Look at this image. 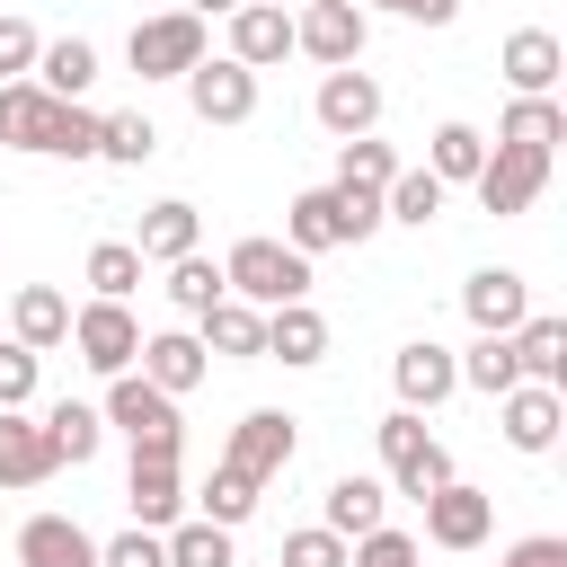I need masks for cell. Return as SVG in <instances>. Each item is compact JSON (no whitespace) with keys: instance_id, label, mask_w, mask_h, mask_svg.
Segmentation results:
<instances>
[{"instance_id":"5","label":"cell","mask_w":567,"mask_h":567,"mask_svg":"<svg viewBox=\"0 0 567 567\" xmlns=\"http://www.w3.org/2000/svg\"><path fill=\"white\" fill-rule=\"evenodd\" d=\"M124 62H133L142 80H186V71L204 62V18H186V9L133 18V35H124Z\"/></svg>"},{"instance_id":"40","label":"cell","mask_w":567,"mask_h":567,"mask_svg":"<svg viewBox=\"0 0 567 567\" xmlns=\"http://www.w3.org/2000/svg\"><path fill=\"white\" fill-rule=\"evenodd\" d=\"M452 363H461V381H470V390H487V399H505V390L523 381V372H514V346H505V337H478V346H470V354H452Z\"/></svg>"},{"instance_id":"15","label":"cell","mask_w":567,"mask_h":567,"mask_svg":"<svg viewBox=\"0 0 567 567\" xmlns=\"http://www.w3.org/2000/svg\"><path fill=\"white\" fill-rule=\"evenodd\" d=\"M496 71L514 80V97H549L558 71H567V44H558L549 27H514V35L496 44Z\"/></svg>"},{"instance_id":"43","label":"cell","mask_w":567,"mask_h":567,"mask_svg":"<svg viewBox=\"0 0 567 567\" xmlns=\"http://www.w3.org/2000/svg\"><path fill=\"white\" fill-rule=\"evenodd\" d=\"M275 567H346V540L319 532V523H310V532H284V558H275Z\"/></svg>"},{"instance_id":"17","label":"cell","mask_w":567,"mask_h":567,"mask_svg":"<svg viewBox=\"0 0 567 567\" xmlns=\"http://www.w3.org/2000/svg\"><path fill=\"white\" fill-rule=\"evenodd\" d=\"M284 248H292V257L346 248V195H337V186H301V195L284 204Z\"/></svg>"},{"instance_id":"14","label":"cell","mask_w":567,"mask_h":567,"mask_svg":"<svg viewBox=\"0 0 567 567\" xmlns=\"http://www.w3.org/2000/svg\"><path fill=\"white\" fill-rule=\"evenodd\" d=\"M461 310H470L478 337H514V328L532 319V284H523L514 266H478V275L461 284Z\"/></svg>"},{"instance_id":"6","label":"cell","mask_w":567,"mask_h":567,"mask_svg":"<svg viewBox=\"0 0 567 567\" xmlns=\"http://www.w3.org/2000/svg\"><path fill=\"white\" fill-rule=\"evenodd\" d=\"M71 346H80V363L89 372H133L142 363V319L124 310V301H89V310H71Z\"/></svg>"},{"instance_id":"46","label":"cell","mask_w":567,"mask_h":567,"mask_svg":"<svg viewBox=\"0 0 567 567\" xmlns=\"http://www.w3.org/2000/svg\"><path fill=\"white\" fill-rule=\"evenodd\" d=\"M27 399H35V354L9 337L0 346V408H27Z\"/></svg>"},{"instance_id":"44","label":"cell","mask_w":567,"mask_h":567,"mask_svg":"<svg viewBox=\"0 0 567 567\" xmlns=\"http://www.w3.org/2000/svg\"><path fill=\"white\" fill-rule=\"evenodd\" d=\"M97 567H168V549H159V532H115V540H97Z\"/></svg>"},{"instance_id":"41","label":"cell","mask_w":567,"mask_h":567,"mask_svg":"<svg viewBox=\"0 0 567 567\" xmlns=\"http://www.w3.org/2000/svg\"><path fill=\"white\" fill-rule=\"evenodd\" d=\"M97 106H53V133H44V159H97Z\"/></svg>"},{"instance_id":"31","label":"cell","mask_w":567,"mask_h":567,"mask_svg":"<svg viewBox=\"0 0 567 567\" xmlns=\"http://www.w3.org/2000/svg\"><path fill=\"white\" fill-rule=\"evenodd\" d=\"M496 142H514V151H540V159H549V151L567 142V106H558V97H514V106H505V124H496Z\"/></svg>"},{"instance_id":"39","label":"cell","mask_w":567,"mask_h":567,"mask_svg":"<svg viewBox=\"0 0 567 567\" xmlns=\"http://www.w3.org/2000/svg\"><path fill=\"white\" fill-rule=\"evenodd\" d=\"M151 151H159V124H151V115H106V124H97V159L142 168Z\"/></svg>"},{"instance_id":"1","label":"cell","mask_w":567,"mask_h":567,"mask_svg":"<svg viewBox=\"0 0 567 567\" xmlns=\"http://www.w3.org/2000/svg\"><path fill=\"white\" fill-rule=\"evenodd\" d=\"M221 284L248 310H284V301H310V257H292L284 239H239L221 257Z\"/></svg>"},{"instance_id":"35","label":"cell","mask_w":567,"mask_h":567,"mask_svg":"<svg viewBox=\"0 0 567 567\" xmlns=\"http://www.w3.org/2000/svg\"><path fill=\"white\" fill-rule=\"evenodd\" d=\"M257 496H266V487H257L248 470H230V461H221V470L204 478V496H195V505H204L195 523H221V532H239V523L257 514Z\"/></svg>"},{"instance_id":"3","label":"cell","mask_w":567,"mask_h":567,"mask_svg":"<svg viewBox=\"0 0 567 567\" xmlns=\"http://www.w3.org/2000/svg\"><path fill=\"white\" fill-rule=\"evenodd\" d=\"M372 434H381V470H390L381 487H399V496H416V505H425V496H434V487L452 478V452H443V443L425 434V416L390 408V416H381Z\"/></svg>"},{"instance_id":"10","label":"cell","mask_w":567,"mask_h":567,"mask_svg":"<svg viewBox=\"0 0 567 567\" xmlns=\"http://www.w3.org/2000/svg\"><path fill=\"white\" fill-rule=\"evenodd\" d=\"M487 532H496V496H487V487L443 478V487L425 496V540H434V549H478Z\"/></svg>"},{"instance_id":"27","label":"cell","mask_w":567,"mask_h":567,"mask_svg":"<svg viewBox=\"0 0 567 567\" xmlns=\"http://www.w3.org/2000/svg\"><path fill=\"white\" fill-rule=\"evenodd\" d=\"M266 354H275V363H292V372H310V363L328 354V319H319L310 301H284V310H266Z\"/></svg>"},{"instance_id":"22","label":"cell","mask_w":567,"mask_h":567,"mask_svg":"<svg viewBox=\"0 0 567 567\" xmlns=\"http://www.w3.org/2000/svg\"><path fill=\"white\" fill-rule=\"evenodd\" d=\"M18 567H97V540L71 514H27L18 532Z\"/></svg>"},{"instance_id":"42","label":"cell","mask_w":567,"mask_h":567,"mask_svg":"<svg viewBox=\"0 0 567 567\" xmlns=\"http://www.w3.org/2000/svg\"><path fill=\"white\" fill-rule=\"evenodd\" d=\"M346 567H425V549L408 540V532H363V540H346Z\"/></svg>"},{"instance_id":"7","label":"cell","mask_w":567,"mask_h":567,"mask_svg":"<svg viewBox=\"0 0 567 567\" xmlns=\"http://www.w3.org/2000/svg\"><path fill=\"white\" fill-rule=\"evenodd\" d=\"M292 452H301V425H292L284 408H248V416L230 425V452H221V461H230V470H248V478L266 487V478H284V470H292Z\"/></svg>"},{"instance_id":"21","label":"cell","mask_w":567,"mask_h":567,"mask_svg":"<svg viewBox=\"0 0 567 567\" xmlns=\"http://www.w3.org/2000/svg\"><path fill=\"white\" fill-rule=\"evenodd\" d=\"M35 425H44V452H53V470H80V461H97V443H106V416H97L89 399H53Z\"/></svg>"},{"instance_id":"2","label":"cell","mask_w":567,"mask_h":567,"mask_svg":"<svg viewBox=\"0 0 567 567\" xmlns=\"http://www.w3.org/2000/svg\"><path fill=\"white\" fill-rule=\"evenodd\" d=\"M97 416H106L133 452H177V443H186L177 399H168V390H151L142 372H115V381H106V399H97Z\"/></svg>"},{"instance_id":"36","label":"cell","mask_w":567,"mask_h":567,"mask_svg":"<svg viewBox=\"0 0 567 567\" xmlns=\"http://www.w3.org/2000/svg\"><path fill=\"white\" fill-rule=\"evenodd\" d=\"M159 549H168V567H239V549H230L221 523H168Z\"/></svg>"},{"instance_id":"19","label":"cell","mask_w":567,"mask_h":567,"mask_svg":"<svg viewBox=\"0 0 567 567\" xmlns=\"http://www.w3.org/2000/svg\"><path fill=\"white\" fill-rule=\"evenodd\" d=\"M44 97H62V106H80L89 89H97V44L89 35H53L44 53H35V71H27Z\"/></svg>"},{"instance_id":"9","label":"cell","mask_w":567,"mask_h":567,"mask_svg":"<svg viewBox=\"0 0 567 567\" xmlns=\"http://www.w3.org/2000/svg\"><path fill=\"white\" fill-rule=\"evenodd\" d=\"M470 186H478V204H487L496 221H514V213H532V204H540V186H549V159H540V151H514V142H496V151H487V168H478Z\"/></svg>"},{"instance_id":"16","label":"cell","mask_w":567,"mask_h":567,"mask_svg":"<svg viewBox=\"0 0 567 567\" xmlns=\"http://www.w3.org/2000/svg\"><path fill=\"white\" fill-rule=\"evenodd\" d=\"M284 53H292V9L239 0V9H230V62H239V71H275Z\"/></svg>"},{"instance_id":"8","label":"cell","mask_w":567,"mask_h":567,"mask_svg":"<svg viewBox=\"0 0 567 567\" xmlns=\"http://www.w3.org/2000/svg\"><path fill=\"white\" fill-rule=\"evenodd\" d=\"M186 106H195V124H248L257 115V71H239L230 53H204L186 71Z\"/></svg>"},{"instance_id":"25","label":"cell","mask_w":567,"mask_h":567,"mask_svg":"<svg viewBox=\"0 0 567 567\" xmlns=\"http://www.w3.org/2000/svg\"><path fill=\"white\" fill-rule=\"evenodd\" d=\"M195 239H204V221H195V204H151L142 213V239H133V257L142 266H177V257H195Z\"/></svg>"},{"instance_id":"32","label":"cell","mask_w":567,"mask_h":567,"mask_svg":"<svg viewBox=\"0 0 567 567\" xmlns=\"http://www.w3.org/2000/svg\"><path fill=\"white\" fill-rule=\"evenodd\" d=\"M443 195H452V186H443L434 168H399V177L381 186V221H408V230H425V221L443 213Z\"/></svg>"},{"instance_id":"47","label":"cell","mask_w":567,"mask_h":567,"mask_svg":"<svg viewBox=\"0 0 567 567\" xmlns=\"http://www.w3.org/2000/svg\"><path fill=\"white\" fill-rule=\"evenodd\" d=\"M496 567H567V540H558V532H532V540H514Z\"/></svg>"},{"instance_id":"38","label":"cell","mask_w":567,"mask_h":567,"mask_svg":"<svg viewBox=\"0 0 567 567\" xmlns=\"http://www.w3.org/2000/svg\"><path fill=\"white\" fill-rule=\"evenodd\" d=\"M133 284H142L133 239H97V248H89V292H97V301H133Z\"/></svg>"},{"instance_id":"4","label":"cell","mask_w":567,"mask_h":567,"mask_svg":"<svg viewBox=\"0 0 567 567\" xmlns=\"http://www.w3.org/2000/svg\"><path fill=\"white\" fill-rule=\"evenodd\" d=\"M363 35H372V18L354 0H301L292 9V53H310L319 71H354L363 62Z\"/></svg>"},{"instance_id":"49","label":"cell","mask_w":567,"mask_h":567,"mask_svg":"<svg viewBox=\"0 0 567 567\" xmlns=\"http://www.w3.org/2000/svg\"><path fill=\"white\" fill-rule=\"evenodd\" d=\"M239 0H186V18H230Z\"/></svg>"},{"instance_id":"45","label":"cell","mask_w":567,"mask_h":567,"mask_svg":"<svg viewBox=\"0 0 567 567\" xmlns=\"http://www.w3.org/2000/svg\"><path fill=\"white\" fill-rule=\"evenodd\" d=\"M35 53H44V35H35L27 18H9V9H0V80H27V71H35Z\"/></svg>"},{"instance_id":"30","label":"cell","mask_w":567,"mask_h":567,"mask_svg":"<svg viewBox=\"0 0 567 567\" xmlns=\"http://www.w3.org/2000/svg\"><path fill=\"white\" fill-rule=\"evenodd\" d=\"M195 346H204V354H266V310H248V301H213V310L195 319Z\"/></svg>"},{"instance_id":"51","label":"cell","mask_w":567,"mask_h":567,"mask_svg":"<svg viewBox=\"0 0 567 567\" xmlns=\"http://www.w3.org/2000/svg\"><path fill=\"white\" fill-rule=\"evenodd\" d=\"M266 9H301V0H266Z\"/></svg>"},{"instance_id":"13","label":"cell","mask_w":567,"mask_h":567,"mask_svg":"<svg viewBox=\"0 0 567 567\" xmlns=\"http://www.w3.org/2000/svg\"><path fill=\"white\" fill-rule=\"evenodd\" d=\"M310 115H319V133L363 142V133L381 124V80H372V71H328V80H319V97H310Z\"/></svg>"},{"instance_id":"34","label":"cell","mask_w":567,"mask_h":567,"mask_svg":"<svg viewBox=\"0 0 567 567\" xmlns=\"http://www.w3.org/2000/svg\"><path fill=\"white\" fill-rule=\"evenodd\" d=\"M390 177H399V151H390V142H372V133H363V142H337V177H328V186H346V195H381Z\"/></svg>"},{"instance_id":"28","label":"cell","mask_w":567,"mask_h":567,"mask_svg":"<svg viewBox=\"0 0 567 567\" xmlns=\"http://www.w3.org/2000/svg\"><path fill=\"white\" fill-rule=\"evenodd\" d=\"M505 346H514V372H523V381H549V390L567 381V319L532 310V319H523V328H514Z\"/></svg>"},{"instance_id":"12","label":"cell","mask_w":567,"mask_h":567,"mask_svg":"<svg viewBox=\"0 0 567 567\" xmlns=\"http://www.w3.org/2000/svg\"><path fill=\"white\" fill-rule=\"evenodd\" d=\"M124 505H133V523H142V532L186 523V478H177V452H133V470H124Z\"/></svg>"},{"instance_id":"23","label":"cell","mask_w":567,"mask_h":567,"mask_svg":"<svg viewBox=\"0 0 567 567\" xmlns=\"http://www.w3.org/2000/svg\"><path fill=\"white\" fill-rule=\"evenodd\" d=\"M381 523H390V487H381V478H363V470H346V478L328 487V523H319V532L363 540V532H381Z\"/></svg>"},{"instance_id":"29","label":"cell","mask_w":567,"mask_h":567,"mask_svg":"<svg viewBox=\"0 0 567 567\" xmlns=\"http://www.w3.org/2000/svg\"><path fill=\"white\" fill-rule=\"evenodd\" d=\"M53 106H62V97H44L35 80H0V142H9V151H44Z\"/></svg>"},{"instance_id":"24","label":"cell","mask_w":567,"mask_h":567,"mask_svg":"<svg viewBox=\"0 0 567 567\" xmlns=\"http://www.w3.org/2000/svg\"><path fill=\"white\" fill-rule=\"evenodd\" d=\"M53 478V452H44V425L27 408H0V487H44Z\"/></svg>"},{"instance_id":"26","label":"cell","mask_w":567,"mask_h":567,"mask_svg":"<svg viewBox=\"0 0 567 567\" xmlns=\"http://www.w3.org/2000/svg\"><path fill=\"white\" fill-rule=\"evenodd\" d=\"M9 328H18L27 354H53V346H71V301H62L53 284H27V292L9 301Z\"/></svg>"},{"instance_id":"18","label":"cell","mask_w":567,"mask_h":567,"mask_svg":"<svg viewBox=\"0 0 567 567\" xmlns=\"http://www.w3.org/2000/svg\"><path fill=\"white\" fill-rule=\"evenodd\" d=\"M496 408H505V443H514V452H549L558 425H567V399H558L549 381H514Z\"/></svg>"},{"instance_id":"33","label":"cell","mask_w":567,"mask_h":567,"mask_svg":"<svg viewBox=\"0 0 567 567\" xmlns=\"http://www.w3.org/2000/svg\"><path fill=\"white\" fill-rule=\"evenodd\" d=\"M425 168H434L443 186H470V177L487 168V133H478V124H434V151H425Z\"/></svg>"},{"instance_id":"50","label":"cell","mask_w":567,"mask_h":567,"mask_svg":"<svg viewBox=\"0 0 567 567\" xmlns=\"http://www.w3.org/2000/svg\"><path fill=\"white\" fill-rule=\"evenodd\" d=\"M354 9H363V18H372V9H390V0H354Z\"/></svg>"},{"instance_id":"37","label":"cell","mask_w":567,"mask_h":567,"mask_svg":"<svg viewBox=\"0 0 567 567\" xmlns=\"http://www.w3.org/2000/svg\"><path fill=\"white\" fill-rule=\"evenodd\" d=\"M168 301H177L186 319H204L213 301H230V284H221V266L195 248V257H177V266H168Z\"/></svg>"},{"instance_id":"20","label":"cell","mask_w":567,"mask_h":567,"mask_svg":"<svg viewBox=\"0 0 567 567\" xmlns=\"http://www.w3.org/2000/svg\"><path fill=\"white\" fill-rule=\"evenodd\" d=\"M204 346H195V328H159V337H142V381L151 390H168V399H186L195 381H204Z\"/></svg>"},{"instance_id":"48","label":"cell","mask_w":567,"mask_h":567,"mask_svg":"<svg viewBox=\"0 0 567 567\" xmlns=\"http://www.w3.org/2000/svg\"><path fill=\"white\" fill-rule=\"evenodd\" d=\"M399 18H416V27H452L461 18V0H390Z\"/></svg>"},{"instance_id":"11","label":"cell","mask_w":567,"mask_h":567,"mask_svg":"<svg viewBox=\"0 0 567 567\" xmlns=\"http://www.w3.org/2000/svg\"><path fill=\"white\" fill-rule=\"evenodd\" d=\"M390 390H399V408H408V416L443 408V399L461 390V363H452V346H434V337L399 346V354H390Z\"/></svg>"}]
</instances>
